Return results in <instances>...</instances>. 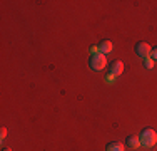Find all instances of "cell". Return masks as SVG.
I'll use <instances>...</instances> for the list:
<instances>
[{
  "label": "cell",
  "mask_w": 157,
  "mask_h": 151,
  "mask_svg": "<svg viewBox=\"0 0 157 151\" xmlns=\"http://www.w3.org/2000/svg\"><path fill=\"white\" fill-rule=\"evenodd\" d=\"M139 139H140L142 146H145V148H152V146L157 143V133L154 129H151V128H145V129H142Z\"/></svg>",
  "instance_id": "cell-1"
},
{
  "label": "cell",
  "mask_w": 157,
  "mask_h": 151,
  "mask_svg": "<svg viewBox=\"0 0 157 151\" xmlns=\"http://www.w3.org/2000/svg\"><path fill=\"white\" fill-rule=\"evenodd\" d=\"M89 66L92 67L94 71H102L104 67L107 66V57L104 54H92L90 57H89Z\"/></svg>",
  "instance_id": "cell-2"
},
{
  "label": "cell",
  "mask_w": 157,
  "mask_h": 151,
  "mask_svg": "<svg viewBox=\"0 0 157 151\" xmlns=\"http://www.w3.org/2000/svg\"><path fill=\"white\" fill-rule=\"evenodd\" d=\"M151 51H152V47L149 45L147 42H139L136 45V52H137V55L142 59H147L149 55H151Z\"/></svg>",
  "instance_id": "cell-3"
},
{
  "label": "cell",
  "mask_w": 157,
  "mask_h": 151,
  "mask_svg": "<svg viewBox=\"0 0 157 151\" xmlns=\"http://www.w3.org/2000/svg\"><path fill=\"white\" fill-rule=\"evenodd\" d=\"M109 71H110V74L114 76H121L122 72H124V62L122 60H114V62H110V66H109Z\"/></svg>",
  "instance_id": "cell-4"
},
{
  "label": "cell",
  "mask_w": 157,
  "mask_h": 151,
  "mask_svg": "<svg viewBox=\"0 0 157 151\" xmlns=\"http://www.w3.org/2000/svg\"><path fill=\"white\" fill-rule=\"evenodd\" d=\"M112 49H114V45H112L110 40H102V42L99 44V52L100 54H109V52H112Z\"/></svg>",
  "instance_id": "cell-5"
},
{
  "label": "cell",
  "mask_w": 157,
  "mask_h": 151,
  "mask_svg": "<svg viewBox=\"0 0 157 151\" xmlns=\"http://www.w3.org/2000/svg\"><path fill=\"white\" fill-rule=\"evenodd\" d=\"M125 145L129 146V148H132V149H137L140 146V139L137 138V136H127V138H125Z\"/></svg>",
  "instance_id": "cell-6"
},
{
  "label": "cell",
  "mask_w": 157,
  "mask_h": 151,
  "mask_svg": "<svg viewBox=\"0 0 157 151\" xmlns=\"http://www.w3.org/2000/svg\"><path fill=\"white\" fill-rule=\"evenodd\" d=\"M105 151H124V145H122L121 141H112L107 145Z\"/></svg>",
  "instance_id": "cell-7"
},
{
  "label": "cell",
  "mask_w": 157,
  "mask_h": 151,
  "mask_svg": "<svg viewBox=\"0 0 157 151\" xmlns=\"http://www.w3.org/2000/svg\"><path fill=\"white\" fill-rule=\"evenodd\" d=\"M144 64H145V67H147V69H152V67H154V60H152L151 57L144 59Z\"/></svg>",
  "instance_id": "cell-8"
},
{
  "label": "cell",
  "mask_w": 157,
  "mask_h": 151,
  "mask_svg": "<svg viewBox=\"0 0 157 151\" xmlns=\"http://www.w3.org/2000/svg\"><path fill=\"white\" fill-rule=\"evenodd\" d=\"M149 57H151L152 60H157V47H154L151 51V55H149Z\"/></svg>",
  "instance_id": "cell-9"
},
{
  "label": "cell",
  "mask_w": 157,
  "mask_h": 151,
  "mask_svg": "<svg viewBox=\"0 0 157 151\" xmlns=\"http://www.w3.org/2000/svg\"><path fill=\"white\" fill-rule=\"evenodd\" d=\"M7 138V128H2V129H0V139H5Z\"/></svg>",
  "instance_id": "cell-10"
},
{
  "label": "cell",
  "mask_w": 157,
  "mask_h": 151,
  "mask_svg": "<svg viewBox=\"0 0 157 151\" xmlns=\"http://www.w3.org/2000/svg\"><path fill=\"white\" fill-rule=\"evenodd\" d=\"M3 151H12V149H10V148H3Z\"/></svg>",
  "instance_id": "cell-11"
}]
</instances>
